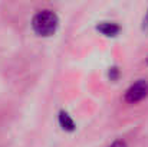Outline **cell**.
I'll return each instance as SVG.
<instances>
[{
    "instance_id": "277c9868",
    "label": "cell",
    "mask_w": 148,
    "mask_h": 147,
    "mask_svg": "<svg viewBox=\"0 0 148 147\" xmlns=\"http://www.w3.org/2000/svg\"><path fill=\"white\" fill-rule=\"evenodd\" d=\"M58 121H59V126L65 130V131H73L76 128L75 126V121L73 118L66 112V111H59V115H58Z\"/></svg>"
},
{
    "instance_id": "6da1fadb",
    "label": "cell",
    "mask_w": 148,
    "mask_h": 147,
    "mask_svg": "<svg viewBox=\"0 0 148 147\" xmlns=\"http://www.w3.org/2000/svg\"><path fill=\"white\" fill-rule=\"evenodd\" d=\"M32 29L33 32L38 35V36H43V38H48L52 36L56 30H58V26H59V17L58 14L49 10V9H45V10H39L33 17H32Z\"/></svg>"
},
{
    "instance_id": "ba28073f",
    "label": "cell",
    "mask_w": 148,
    "mask_h": 147,
    "mask_svg": "<svg viewBox=\"0 0 148 147\" xmlns=\"http://www.w3.org/2000/svg\"><path fill=\"white\" fill-rule=\"evenodd\" d=\"M147 65H148V58H147Z\"/></svg>"
},
{
    "instance_id": "7a4b0ae2",
    "label": "cell",
    "mask_w": 148,
    "mask_h": 147,
    "mask_svg": "<svg viewBox=\"0 0 148 147\" xmlns=\"http://www.w3.org/2000/svg\"><path fill=\"white\" fill-rule=\"evenodd\" d=\"M148 97V81L141 78V79H137L135 82H132L125 94H124V99L125 102L128 104H137L143 99H145Z\"/></svg>"
},
{
    "instance_id": "8992f818",
    "label": "cell",
    "mask_w": 148,
    "mask_h": 147,
    "mask_svg": "<svg viewBox=\"0 0 148 147\" xmlns=\"http://www.w3.org/2000/svg\"><path fill=\"white\" fill-rule=\"evenodd\" d=\"M108 147H128V144H127V141L124 139H116L115 141L111 143V146H108Z\"/></svg>"
},
{
    "instance_id": "3957f363",
    "label": "cell",
    "mask_w": 148,
    "mask_h": 147,
    "mask_svg": "<svg viewBox=\"0 0 148 147\" xmlns=\"http://www.w3.org/2000/svg\"><path fill=\"white\" fill-rule=\"evenodd\" d=\"M97 30L105 36H116L119 33L121 28L115 22H99L97 25Z\"/></svg>"
},
{
    "instance_id": "5b68a950",
    "label": "cell",
    "mask_w": 148,
    "mask_h": 147,
    "mask_svg": "<svg viewBox=\"0 0 148 147\" xmlns=\"http://www.w3.org/2000/svg\"><path fill=\"white\" fill-rule=\"evenodd\" d=\"M119 69H118V66H111L109 68V71H108V77H109V79L111 81H116L118 78H119Z\"/></svg>"
},
{
    "instance_id": "52a82bcc",
    "label": "cell",
    "mask_w": 148,
    "mask_h": 147,
    "mask_svg": "<svg viewBox=\"0 0 148 147\" xmlns=\"http://www.w3.org/2000/svg\"><path fill=\"white\" fill-rule=\"evenodd\" d=\"M143 30L148 32V9H147V12H145L144 19H143Z\"/></svg>"
}]
</instances>
